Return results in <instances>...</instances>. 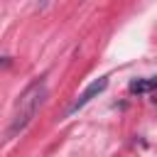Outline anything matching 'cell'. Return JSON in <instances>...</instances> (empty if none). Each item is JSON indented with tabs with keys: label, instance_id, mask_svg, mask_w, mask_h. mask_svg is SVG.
<instances>
[{
	"label": "cell",
	"instance_id": "6da1fadb",
	"mask_svg": "<svg viewBox=\"0 0 157 157\" xmlns=\"http://www.w3.org/2000/svg\"><path fill=\"white\" fill-rule=\"evenodd\" d=\"M47 93H49L47 81L44 78H34L17 96V103H15V110H12V118H10V128H7V137H17L34 120V115L42 108V103L47 101Z\"/></svg>",
	"mask_w": 157,
	"mask_h": 157
},
{
	"label": "cell",
	"instance_id": "7a4b0ae2",
	"mask_svg": "<svg viewBox=\"0 0 157 157\" xmlns=\"http://www.w3.org/2000/svg\"><path fill=\"white\" fill-rule=\"evenodd\" d=\"M105 88H108V78H105V76H101V78H96L93 83H88V86H86V88L78 93V98H76V101L69 105L66 115H74V113H78L81 108H86V105H88V103H91L96 96H101Z\"/></svg>",
	"mask_w": 157,
	"mask_h": 157
},
{
	"label": "cell",
	"instance_id": "3957f363",
	"mask_svg": "<svg viewBox=\"0 0 157 157\" xmlns=\"http://www.w3.org/2000/svg\"><path fill=\"white\" fill-rule=\"evenodd\" d=\"M155 88V81L152 78H145V81H132L130 83V93H147V91H152Z\"/></svg>",
	"mask_w": 157,
	"mask_h": 157
},
{
	"label": "cell",
	"instance_id": "277c9868",
	"mask_svg": "<svg viewBox=\"0 0 157 157\" xmlns=\"http://www.w3.org/2000/svg\"><path fill=\"white\" fill-rule=\"evenodd\" d=\"M7 64H10V56H0V69L7 66Z\"/></svg>",
	"mask_w": 157,
	"mask_h": 157
}]
</instances>
